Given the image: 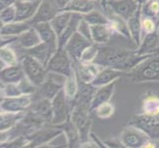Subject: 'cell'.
Returning <instances> with one entry per match:
<instances>
[{"instance_id":"6da1fadb","label":"cell","mask_w":159,"mask_h":148,"mask_svg":"<svg viewBox=\"0 0 159 148\" xmlns=\"http://www.w3.org/2000/svg\"><path fill=\"white\" fill-rule=\"evenodd\" d=\"M151 56L152 54H139L136 51L106 47L100 48L94 62L102 68L111 67L124 72H129Z\"/></svg>"},{"instance_id":"7a4b0ae2","label":"cell","mask_w":159,"mask_h":148,"mask_svg":"<svg viewBox=\"0 0 159 148\" xmlns=\"http://www.w3.org/2000/svg\"><path fill=\"white\" fill-rule=\"evenodd\" d=\"M89 107L74 104V107L70 111V119L77 128L80 136V144L89 141L90 129L92 127V119L90 117Z\"/></svg>"},{"instance_id":"3957f363","label":"cell","mask_w":159,"mask_h":148,"mask_svg":"<svg viewBox=\"0 0 159 148\" xmlns=\"http://www.w3.org/2000/svg\"><path fill=\"white\" fill-rule=\"evenodd\" d=\"M20 63L24 69L26 77L37 87H40L45 82L48 71L47 67L31 54L27 53L21 58Z\"/></svg>"},{"instance_id":"277c9868","label":"cell","mask_w":159,"mask_h":148,"mask_svg":"<svg viewBox=\"0 0 159 148\" xmlns=\"http://www.w3.org/2000/svg\"><path fill=\"white\" fill-rule=\"evenodd\" d=\"M129 125L142 130L151 140L159 139V113L139 114L130 119Z\"/></svg>"},{"instance_id":"5b68a950","label":"cell","mask_w":159,"mask_h":148,"mask_svg":"<svg viewBox=\"0 0 159 148\" xmlns=\"http://www.w3.org/2000/svg\"><path fill=\"white\" fill-rule=\"evenodd\" d=\"M47 69L48 71L62 74L66 77L70 76L75 71L73 60L71 59L64 47H58L54 52L50 61L47 64Z\"/></svg>"},{"instance_id":"8992f818","label":"cell","mask_w":159,"mask_h":148,"mask_svg":"<svg viewBox=\"0 0 159 148\" xmlns=\"http://www.w3.org/2000/svg\"><path fill=\"white\" fill-rule=\"evenodd\" d=\"M120 140L125 148H146L155 147L152 140L143 131L134 127L129 125L120 135Z\"/></svg>"},{"instance_id":"52a82bcc","label":"cell","mask_w":159,"mask_h":148,"mask_svg":"<svg viewBox=\"0 0 159 148\" xmlns=\"http://www.w3.org/2000/svg\"><path fill=\"white\" fill-rule=\"evenodd\" d=\"M67 99L64 95L63 90L58 92V94L52 100V118L51 124L57 127L64 123L70 118V112L67 106Z\"/></svg>"},{"instance_id":"ba28073f","label":"cell","mask_w":159,"mask_h":148,"mask_svg":"<svg viewBox=\"0 0 159 148\" xmlns=\"http://www.w3.org/2000/svg\"><path fill=\"white\" fill-rule=\"evenodd\" d=\"M65 80H66V76L57 72L48 71L45 82L40 86L41 94L43 95V98L52 100L58 94V92L63 89Z\"/></svg>"},{"instance_id":"9c48e42d","label":"cell","mask_w":159,"mask_h":148,"mask_svg":"<svg viewBox=\"0 0 159 148\" xmlns=\"http://www.w3.org/2000/svg\"><path fill=\"white\" fill-rule=\"evenodd\" d=\"M32 105V95L18 97H1L0 111L10 113L27 112Z\"/></svg>"},{"instance_id":"30bf717a","label":"cell","mask_w":159,"mask_h":148,"mask_svg":"<svg viewBox=\"0 0 159 148\" xmlns=\"http://www.w3.org/2000/svg\"><path fill=\"white\" fill-rule=\"evenodd\" d=\"M92 43H93L90 40H88L84 36H82L79 32L76 31L72 35V37L68 40L64 48L66 49L69 56L75 63L80 60V56L82 52H84V49L92 45Z\"/></svg>"},{"instance_id":"8fae6325","label":"cell","mask_w":159,"mask_h":148,"mask_svg":"<svg viewBox=\"0 0 159 148\" xmlns=\"http://www.w3.org/2000/svg\"><path fill=\"white\" fill-rule=\"evenodd\" d=\"M37 86L25 77L19 83L1 84V97H18L22 95H33Z\"/></svg>"},{"instance_id":"7c38bea8","label":"cell","mask_w":159,"mask_h":148,"mask_svg":"<svg viewBox=\"0 0 159 148\" xmlns=\"http://www.w3.org/2000/svg\"><path fill=\"white\" fill-rule=\"evenodd\" d=\"M129 30L130 33L131 41L134 43L136 47H139L143 38V31H142V12L141 6L138 7L134 13L127 20Z\"/></svg>"},{"instance_id":"4fadbf2b","label":"cell","mask_w":159,"mask_h":148,"mask_svg":"<svg viewBox=\"0 0 159 148\" xmlns=\"http://www.w3.org/2000/svg\"><path fill=\"white\" fill-rule=\"evenodd\" d=\"M74 69L79 81L85 82V83H92L102 67L95 62L86 63L78 61L74 63Z\"/></svg>"},{"instance_id":"5bb4252c","label":"cell","mask_w":159,"mask_h":148,"mask_svg":"<svg viewBox=\"0 0 159 148\" xmlns=\"http://www.w3.org/2000/svg\"><path fill=\"white\" fill-rule=\"evenodd\" d=\"M60 9L57 5L56 1L52 0H43L36 15L30 22L33 24L41 23V22H51V20L56 16Z\"/></svg>"},{"instance_id":"9a60e30c","label":"cell","mask_w":159,"mask_h":148,"mask_svg":"<svg viewBox=\"0 0 159 148\" xmlns=\"http://www.w3.org/2000/svg\"><path fill=\"white\" fill-rule=\"evenodd\" d=\"M139 5L134 0H110L108 1V8L112 10L113 14L128 20Z\"/></svg>"},{"instance_id":"2e32d148","label":"cell","mask_w":159,"mask_h":148,"mask_svg":"<svg viewBox=\"0 0 159 148\" xmlns=\"http://www.w3.org/2000/svg\"><path fill=\"white\" fill-rule=\"evenodd\" d=\"M43 0L37 1H24V0H17L15 3L16 10H17V17L16 21H31L36 15L38 9Z\"/></svg>"},{"instance_id":"e0dca14e","label":"cell","mask_w":159,"mask_h":148,"mask_svg":"<svg viewBox=\"0 0 159 148\" xmlns=\"http://www.w3.org/2000/svg\"><path fill=\"white\" fill-rule=\"evenodd\" d=\"M38 31L43 43L51 46L52 48H58V36L53 30L50 22H41L32 25Z\"/></svg>"},{"instance_id":"ac0fdd59","label":"cell","mask_w":159,"mask_h":148,"mask_svg":"<svg viewBox=\"0 0 159 148\" xmlns=\"http://www.w3.org/2000/svg\"><path fill=\"white\" fill-rule=\"evenodd\" d=\"M26 77L24 69L19 61V63L6 66L0 70V78L1 84H11V83H19Z\"/></svg>"},{"instance_id":"d6986e66","label":"cell","mask_w":159,"mask_h":148,"mask_svg":"<svg viewBox=\"0 0 159 148\" xmlns=\"http://www.w3.org/2000/svg\"><path fill=\"white\" fill-rule=\"evenodd\" d=\"M117 83H118V80L114 81L108 85L97 88V91H96L94 97H93V99H92V102L90 104V111L91 112L94 111V110L98 106H100L101 104L106 103V102H110L111 98L114 95L115 91H116Z\"/></svg>"},{"instance_id":"ffe728a7","label":"cell","mask_w":159,"mask_h":148,"mask_svg":"<svg viewBox=\"0 0 159 148\" xmlns=\"http://www.w3.org/2000/svg\"><path fill=\"white\" fill-rule=\"evenodd\" d=\"M29 113L43 119L46 123H51L52 118V100H48L47 98H43L42 100L32 104L31 107L29 108Z\"/></svg>"},{"instance_id":"44dd1931","label":"cell","mask_w":159,"mask_h":148,"mask_svg":"<svg viewBox=\"0 0 159 148\" xmlns=\"http://www.w3.org/2000/svg\"><path fill=\"white\" fill-rule=\"evenodd\" d=\"M124 73L125 72L122 70H118L111 67H104L100 70V72L98 73L96 78L93 80L92 84L97 88H99V87L108 85L112 83V82L120 79L124 75Z\"/></svg>"},{"instance_id":"7402d4cb","label":"cell","mask_w":159,"mask_h":148,"mask_svg":"<svg viewBox=\"0 0 159 148\" xmlns=\"http://www.w3.org/2000/svg\"><path fill=\"white\" fill-rule=\"evenodd\" d=\"M159 47V32L145 34L142 38L141 43L136 47V52L139 54H154L157 53V48Z\"/></svg>"},{"instance_id":"603a6c76","label":"cell","mask_w":159,"mask_h":148,"mask_svg":"<svg viewBox=\"0 0 159 148\" xmlns=\"http://www.w3.org/2000/svg\"><path fill=\"white\" fill-rule=\"evenodd\" d=\"M129 73L133 77L134 81L142 82V81H158L159 80V73L155 70L150 68L148 65L145 63V60L140 63L139 66H136L133 70L129 71Z\"/></svg>"},{"instance_id":"cb8c5ba5","label":"cell","mask_w":159,"mask_h":148,"mask_svg":"<svg viewBox=\"0 0 159 148\" xmlns=\"http://www.w3.org/2000/svg\"><path fill=\"white\" fill-rule=\"evenodd\" d=\"M114 32L110 25H91V39L92 43L98 46L106 45L113 36Z\"/></svg>"},{"instance_id":"d4e9b609","label":"cell","mask_w":159,"mask_h":148,"mask_svg":"<svg viewBox=\"0 0 159 148\" xmlns=\"http://www.w3.org/2000/svg\"><path fill=\"white\" fill-rule=\"evenodd\" d=\"M78 82H79V91L77 97L74 100V104L84 105L89 107L90 109V104L97 91V87H95L92 83H85V82H81L79 80Z\"/></svg>"},{"instance_id":"484cf974","label":"cell","mask_w":159,"mask_h":148,"mask_svg":"<svg viewBox=\"0 0 159 148\" xmlns=\"http://www.w3.org/2000/svg\"><path fill=\"white\" fill-rule=\"evenodd\" d=\"M16 42L19 43V46L21 47H23L24 49L28 51V49L35 47L36 46L39 45V43H41L42 40L38 31L32 26L30 29L25 31L23 34H21Z\"/></svg>"},{"instance_id":"4316f807","label":"cell","mask_w":159,"mask_h":148,"mask_svg":"<svg viewBox=\"0 0 159 148\" xmlns=\"http://www.w3.org/2000/svg\"><path fill=\"white\" fill-rule=\"evenodd\" d=\"M56 51L57 49L52 48L51 46H48L46 43L42 42L35 47L28 49V52L27 53H29L32 56H34L36 59H38L41 63H43L47 67L48 62L50 61L51 57L52 56V54Z\"/></svg>"},{"instance_id":"83f0119b","label":"cell","mask_w":159,"mask_h":148,"mask_svg":"<svg viewBox=\"0 0 159 148\" xmlns=\"http://www.w3.org/2000/svg\"><path fill=\"white\" fill-rule=\"evenodd\" d=\"M26 116V112L10 113L1 112L0 114V132L7 131L15 128Z\"/></svg>"},{"instance_id":"f1b7e54d","label":"cell","mask_w":159,"mask_h":148,"mask_svg":"<svg viewBox=\"0 0 159 148\" xmlns=\"http://www.w3.org/2000/svg\"><path fill=\"white\" fill-rule=\"evenodd\" d=\"M32 27V23L30 21H15L9 24L1 25L0 29V34L2 36H15L19 37L21 34H23L25 31L30 29Z\"/></svg>"},{"instance_id":"f546056e","label":"cell","mask_w":159,"mask_h":148,"mask_svg":"<svg viewBox=\"0 0 159 148\" xmlns=\"http://www.w3.org/2000/svg\"><path fill=\"white\" fill-rule=\"evenodd\" d=\"M82 18V15L78 13H73L72 18H71L69 24L63 30V32L58 37V47H64L68 40L70 39L74 33L77 31L78 24Z\"/></svg>"},{"instance_id":"4dcf8cb0","label":"cell","mask_w":159,"mask_h":148,"mask_svg":"<svg viewBox=\"0 0 159 148\" xmlns=\"http://www.w3.org/2000/svg\"><path fill=\"white\" fill-rule=\"evenodd\" d=\"M95 9V1L92 0H70L69 3L61 10L84 15Z\"/></svg>"},{"instance_id":"1f68e13d","label":"cell","mask_w":159,"mask_h":148,"mask_svg":"<svg viewBox=\"0 0 159 148\" xmlns=\"http://www.w3.org/2000/svg\"><path fill=\"white\" fill-rule=\"evenodd\" d=\"M72 16H73V13L70 12V11L60 10L59 12L51 20L50 23L58 37L63 32V30L67 27L71 18H72Z\"/></svg>"},{"instance_id":"d6a6232c","label":"cell","mask_w":159,"mask_h":148,"mask_svg":"<svg viewBox=\"0 0 159 148\" xmlns=\"http://www.w3.org/2000/svg\"><path fill=\"white\" fill-rule=\"evenodd\" d=\"M109 18H110V24L109 25L112 28L114 33H116V34H119V35H122L123 37L127 38V39L131 40L127 20L122 18V17H120V16H118L116 14H113V13Z\"/></svg>"},{"instance_id":"836d02e7","label":"cell","mask_w":159,"mask_h":148,"mask_svg":"<svg viewBox=\"0 0 159 148\" xmlns=\"http://www.w3.org/2000/svg\"><path fill=\"white\" fill-rule=\"evenodd\" d=\"M62 90L64 92V95L66 97L67 101L74 102L79 91V82H78V78H77V76H76L75 71L70 76L66 77Z\"/></svg>"},{"instance_id":"e575fe53","label":"cell","mask_w":159,"mask_h":148,"mask_svg":"<svg viewBox=\"0 0 159 148\" xmlns=\"http://www.w3.org/2000/svg\"><path fill=\"white\" fill-rule=\"evenodd\" d=\"M20 60H18V57L16 56L13 48H11L10 46L2 47L0 49V64L1 67L0 70L5 68L6 66H11V65L19 63Z\"/></svg>"},{"instance_id":"d590c367","label":"cell","mask_w":159,"mask_h":148,"mask_svg":"<svg viewBox=\"0 0 159 148\" xmlns=\"http://www.w3.org/2000/svg\"><path fill=\"white\" fill-rule=\"evenodd\" d=\"M59 128H61L63 130V132L66 134L67 138L69 140V145L70 147L76 144L77 142H79L80 144V136H79V132L76 127L74 125V123H72V120L70 119V118L65 122L64 123L57 125Z\"/></svg>"},{"instance_id":"8d00e7d4","label":"cell","mask_w":159,"mask_h":148,"mask_svg":"<svg viewBox=\"0 0 159 148\" xmlns=\"http://www.w3.org/2000/svg\"><path fill=\"white\" fill-rule=\"evenodd\" d=\"M83 19L88 22L90 25H102V24H105L108 25L110 24V18L105 16L104 14H102L100 11H98L96 9L92 10L91 12L87 13L82 15Z\"/></svg>"},{"instance_id":"74e56055","label":"cell","mask_w":159,"mask_h":148,"mask_svg":"<svg viewBox=\"0 0 159 148\" xmlns=\"http://www.w3.org/2000/svg\"><path fill=\"white\" fill-rule=\"evenodd\" d=\"M141 12L143 17H149L154 20H158L159 0H149L146 4L141 6Z\"/></svg>"},{"instance_id":"f35d334b","label":"cell","mask_w":159,"mask_h":148,"mask_svg":"<svg viewBox=\"0 0 159 148\" xmlns=\"http://www.w3.org/2000/svg\"><path fill=\"white\" fill-rule=\"evenodd\" d=\"M142 113L150 114L159 113V98L156 96L146 97L142 102Z\"/></svg>"},{"instance_id":"ab89813d","label":"cell","mask_w":159,"mask_h":148,"mask_svg":"<svg viewBox=\"0 0 159 148\" xmlns=\"http://www.w3.org/2000/svg\"><path fill=\"white\" fill-rule=\"evenodd\" d=\"M32 138L31 135H20L15 137L13 139H11L5 143L1 144V148H21V147H28L31 143Z\"/></svg>"},{"instance_id":"60d3db41","label":"cell","mask_w":159,"mask_h":148,"mask_svg":"<svg viewBox=\"0 0 159 148\" xmlns=\"http://www.w3.org/2000/svg\"><path fill=\"white\" fill-rule=\"evenodd\" d=\"M100 52V48L98 47V45L96 43H92L88 47H86L84 49V52H82L81 56H80V62H86V63H89V62H94L96 57L98 56Z\"/></svg>"},{"instance_id":"b9f144b4","label":"cell","mask_w":159,"mask_h":148,"mask_svg":"<svg viewBox=\"0 0 159 148\" xmlns=\"http://www.w3.org/2000/svg\"><path fill=\"white\" fill-rule=\"evenodd\" d=\"M95 114L97 118L102 119H106L111 118L114 113H115V107L113 104H111L110 102H106L101 104L100 106H98L95 110Z\"/></svg>"},{"instance_id":"7bdbcfd3","label":"cell","mask_w":159,"mask_h":148,"mask_svg":"<svg viewBox=\"0 0 159 148\" xmlns=\"http://www.w3.org/2000/svg\"><path fill=\"white\" fill-rule=\"evenodd\" d=\"M16 17H17V10H16L15 4L2 9L1 12H0V22H1V25L15 22Z\"/></svg>"},{"instance_id":"ee69618b","label":"cell","mask_w":159,"mask_h":148,"mask_svg":"<svg viewBox=\"0 0 159 148\" xmlns=\"http://www.w3.org/2000/svg\"><path fill=\"white\" fill-rule=\"evenodd\" d=\"M43 147H70L69 145V140L67 138L66 134L63 132V130L61 132H59L58 134H57L56 136L48 142L47 144H45Z\"/></svg>"},{"instance_id":"f6af8a7d","label":"cell","mask_w":159,"mask_h":148,"mask_svg":"<svg viewBox=\"0 0 159 148\" xmlns=\"http://www.w3.org/2000/svg\"><path fill=\"white\" fill-rule=\"evenodd\" d=\"M157 25L154 19L149 17H143L142 16V31H143V36L145 34H149L157 31Z\"/></svg>"},{"instance_id":"bcb514c9","label":"cell","mask_w":159,"mask_h":148,"mask_svg":"<svg viewBox=\"0 0 159 148\" xmlns=\"http://www.w3.org/2000/svg\"><path fill=\"white\" fill-rule=\"evenodd\" d=\"M77 32H79L82 36H84L85 38H87V39L92 42V39H91V25L88 23V22H86L83 19V17L81 18L79 24H78Z\"/></svg>"},{"instance_id":"7dc6e473","label":"cell","mask_w":159,"mask_h":148,"mask_svg":"<svg viewBox=\"0 0 159 148\" xmlns=\"http://www.w3.org/2000/svg\"><path fill=\"white\" fill-rule=\"evenodd\" d=\"M18 39V37L15 36H2L1 35V47L10 46V43H12L13 42H16Z\"/></svg>"},{"instance_id":"c3c4849f","label":"cell","mask_w":159,"mask_h":148,"mask_svg":"<svg viewBox=\"0 0 159 148\" xmlns=\"http://www.w3.org/2000/svg\"><path fill=\"white\" fill-rule=\"evenodd\" d=\"M16 1H17V0H0V10L15 4Z\"/></svg>"},{"instance_id":"681fc988","label":"cell","mask_w":159,"mask_h":148,"mask_svg":"<svg viewBox=\"0 0 159 148\" xmlns=\"http://www.w3.org/2000/svg\"><path fill=\"white\" fill-rule=\"evenodd\" d=\"M54 1H56V3L58 6V8L61 10V9H63L69 3L70 0H54Z\"/></svg>"},{"instance_id":"f907efd6","label":"cell","mask_w":159,"mask_h":148,"mask_svg":"<svg viewBox=\"0 0 159 148\" xmlns=\"http://www.w3.org/2000/svg\"><path fill=\"white\" fill-rule=\"evenodd\" d=\"M100 4H101V6L103 7V9L107 10V8H108V0H101Z\"/></svg>"},{"instance_id":"816d5d0a","label":"cell","mask_w":159,"mask_h":148,"mask_svg":"<svg viewBox=\"0 0 159 148\" xmlns=\"http://www.w3.org/2000/svg\"><path fill=\"white\" fill-rule=\"evenodd\" d=\"M134 1L136 2V4H138V5L142 6V5H144V4H146L147 2H148L149 0H134Z\"/></svg>"},{"instance_id":"f5cc1de1","label":"cell","mask_w":159,"mask_h":148,"mask_svg":"<svg viewBox=\"0 0 159 148\" xmlns=\"http://www.w3.org/2000/svg\"><path fill=\"white\" fill-rule=\"evenodd\" d=\"M92 1H95V2H101V0H92Z\"/></svg>"},{"instance_id":"db71d44e","label":"cell","mask_w":159,"mask_h":148,"mask_svg":"<svg viewBox=\"0 0 159 148\" xmlns=\"http://www.w3.org/2000/svg\"><path fill=\"white\" fill-rule=\"evenodd\" d=\"M24 1H37V0H24Z\"/></svg>"},{"instance_id":"11a10c76","label":"cell","mask_w":159,"mask_h":148,"mask_svg":"<svg viewBox=\"0 0 159 148\" xmlns=\"http://www.w3.org/2000/svg\"><path fill=\"white\" fill-rule=\"evenodd\" d=\"M157 30H158V32H159V24H158V27H157Z\"/></svg>"},{"instance_id":"9f6ffc18","label":"cell","mask_w":159,"mask_h":148,"mask_svg":"<svg viewBox=\"0 0 159 148\" xmlns=\"http://www.w3.org/2000/svg\"><path fill=\"white\" fill-rule=\"evenodd\" d=\"M158 21H159V17H158Z\"/></svg>"},{"instance_id":"6f0895ef","label":"cell","mask_w":159,"mask_h":148,"mask_svg":"<svg viewBox=\"0 0 159 148\" xmlns=\"http://www.w3.org/2000/svg\"><path fill=\"white\" fill-rule=\"evenodd\" d=\"M108 1H110V0H108Z\"/></svg>"}]
</instances>
